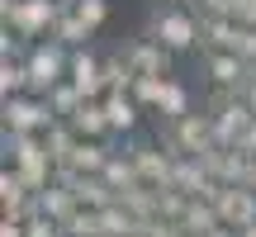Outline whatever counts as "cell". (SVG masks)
Returning <instances> with one entry per match:
<instances>
[{
	"instance_id": "cell-1",
	"label": "cell",
	"mask_w": 256,
	"mask_h": 237,
	"mask_svg": "<svg viewBox=\"0 0 256 237\" xmlns=\"http://www.w3.org/2000/svg\"><path fill=\"white\" fill-rule=\"evenodd\" d=\"M62 10H66V0H0V19H5V28H14V34L28 38V43L52 38Z\"/></svg>"
},
{
	"instance_id": "cell-2",
	"label": "cell",
	"mask_w": 256,
	"mask_h": 237,
	"mask_svg": "<svg viewBox=\"0 0 256 237\" xmlns=\"http://www.w3.org/2000/svg\"><path fill=\"white\" fill-rule=\"evenodd\" d=\"M28 95H48L52 86L66 81V66H72V48L57 43V38H38L28 43Z\"/></svg>"
},
{
	"instance_id": "cell-3",
	"label": "cell",
	"mask_w": 256,
	"mask_h": 237,
	"mask_svg": "<svg viewBox=\"0 0 256 237\" xmlns=\"http://www.w3.org/2000/svg\"><path fill=\"white\" fill-rule=\"evenodd\" d=\"M147 34L171 52H190V48H200V14L190 5H156Z\"/></svg>"
},
{
	"instance_id": "cell-4",
	"label": "cell",
	"mask_w": 256,
	"mask_h": 237,
	"mask_svg": "<svg viewBox=\"0 0 256 237\" xmlns=\"http://www.w3.org/2000/svg\"><path fill=\"white\" fill-rule=\"evenodd\" d=\"M214 147V114L209 110H190L185 118L166 124V152L176 156H200Z\"/></svg>"
},
{
	"instance_id": "cell-5",
	"label": "cell",
	"mask_w": 256,
	"mask_h": 237,
	"mask_svg": "<svg viewBox=\"0 0 256 237\" xmlns=\"http://www.w3.org/2000/svg\"><path fill=\"white\" fill-rule=\"evenodd\" d=\"M52 104L43 100V95H10V100H0V124H5V133H48V124H52Z\"/></svg>"
},
{
	"instance_id": "cell-6",
	"label": "cell",
	"mask_w": 256,
	"mask_h": 237,
	"mask_svg": "<svg viewBox=\"0 0 256 237\" xmlns=\"http://www.w3.org/2000/svg\"><path fill=\"white\" fill-rule=\"evenodd\" d=\"M66 81L86 95V100H104V57H95L90 48H72V66H66Z\"/></svg>"
},
{
	"instance_id": "cell-7",
	"label": "cell",
	"mask_w": 256,
	"mask_h": 237,
	"mask_svg": "<svg viewBox=\"0 0 256 237\" xmlns=\"http://www.w3.org/2000/svg\"><path fill=\"white\" fill-rule=\"evenodd\" d=\"M128 156H133L138 176L156 190L171 185V171H176V152H162V142H128Z\"/></svg>"
},
{
	"instance_id": "cell-8",
	"label": "cell",
	"mask_w": 256,
	"mask_h": 237,
	"mask_svg": "<svg viewBox=\"0 0 256 237\" xmlns=\"http://www.w3.org/2000/svg\"><path fill=\"white\" fill-rule=\"evenodd\" d=\"M124 57H128V66H133L138 76H171V48H162L152 34H142V38H133V43L124 48Z\"/></svg>"
},
{
	"instance_id": "cell-9",
	"label": "cell",
	"mask_w": 256,
	"mask_h": 237,
	"mask_svg": "<svg viewBox=\"0 0 256 237\" xmlns=\"http://www.w3.org/2000/svg\"><path fill=\"white\" fill-rule=\"evenodd\" d=\"M214 209H218L223 228H247V223H256V190L252 185H223Z\"/></svg>"
},
{
	"instance_id": "cell-10",
	"label": "cell",
	"mask_w": 256,
	"mask_h": 237,
	"mask_svg": "<svg viewBox=\"0 0 256 237\" xmlns=\"http://www.w3.org/2000/svg\"><path fill=\"white\" fill-rule=\"evenodd\" d=\"M242 24L223 14H200V52H238Z\"/></svg>"
},
{
	"instance_id": "cell-11",
	"label": "cell",
	"mask_w": 256,
	"mask_h": 237,
	"mask_svg": "<svg viewBox=\"0 0 256 237\" xmlns=\"http://www.w3.org/2000/svg\"><path fill=\"white\" fill-rule=\"evenodd\" d=\"M104 118H110L114 138H128L142 118V104L133 100V90H104Z\"/></svg>"
},
{
	"instance_id": "cell-12",
	"label": "cell",
	"mask_w": 256,
	"mask_h": 237,
	"mask_svg": "<svg viewBox=\"0 0 256 237\" xmlns=\"http://www.w3.org/2000/svg\"><path fill=\"white\" fill-rule=\"evenodd\" d=\"M252 104L247 100H238V104H228V110H218L214 114V142L218 147H238V138L252 128Z\"/></svg>"
},
{
	"instance_id": "cell-13",
	"label": "cell",
	"mask_w": 256,
	"mask_h": 237,
	"mask_svg": "<svg viewBox=\"0 0 256 237\" xmlns=\"http://www.w3.org/2000/svg\"><path fill=\"white\" fill-rule=\"evenodd\" d=\"M204 76L214 86H228V90H242L247 86V62L238 52H204Z\"/></svg>"
},
{
	"instance_id": "cell-14",
	"label": "cell",
	"mask_w": 256,
	"mask_h": 237,
	"mask_svg": "<svg viewBox=\"0 0 256 237\" xmlns=\"http://www.w3.org/2000/svg\"><path fill=\"white\" fill-rule=\"evenodd\" d=\"M214 176L204 171L200 156H176V171H171V190H185L190 200H204V190H209Z\"/></svg>"
},
{
	"instance_id": "cell-15",
	"label": "cell",
	"mask_w": 256,
	"mask_h": 237,
	"mask_svg": "<svg viewBox=\"0 0 256 237\" xmlns=\"http://www.w3.org/2000/svg\"><path fill=\"white\" fill-rule=\"evenodd\" d=\"M66 190L76 194V204H81V209H110V204L119 200V194L104 185V176H81V171L72 176V185H66Z\"/></svg>"
},
{
	"instance_id": "cell-16",
	"label": "cell",
	"mask_w": 256,
	"mask_h": 237,
	"mask_svg": "<svg viewBox=\"0 0 256 237\" xmlns=\"http://www.w3.org/2000/svg\"><path fill=\"white\" fill-rule=\"evenodd\" d=\"M66 124L76 128V138H114L110 133V118H104V100H81V110H76L72 118H66Z\"/></svg>"
},
{
	"instance_id": "cell-17",
	"label": "cell",
	"mask_w": 256,
	"mask_h": 237,
	"mask_svg": "<svg viewBox=\"0 0 256 237\" xmlns=\"http://www.w3.org/2000/svg\"><path fill=\"white\" fill-rule=\"evenodd\" d=\"M34 209H38V214H48V218H57V223H66L76 209H81V204H76V194L66 190V185H57V180H52L48 190H38V194H34Z\"/></svg>"
},
{
	"instance_id": "cell-18",
	"label": "cell",
	"mask_w": 256,
	"mask_h": 237,
	"mask_svg": "<svg viewBox=\"0 0 256 237\" xmlns=\"http://www.w3.org/2000/svg\"><path fill=\"white\" fill-rule=\"evenodd\" d=\"M110 156H114V147H110V142H100V138H81V142H76V152H72V162H66V166H76L81 176H100Z\"/></svg>"
},
{
	"instance_id": "cell-19",
	"label": "cell",
	"mask_w": 256,
	"mask_h": 237,
	"mask_svg": "<svg viewBox=\"0 0 256 237\" xmlns=\"http://www.w3.org/2000/svg\"><path fill=\"white\" fill-rule=\"evenodd\" d=\"M43 142H48V156H52V166H66L81 138H76V128L66 124V118H52V124H48V133H43Z\"/></svg>"
},
{
	"instance_id": "cell-20",
	"label": "cell",
	"mask_w": 256,
	"mask_h": 237,
	"mask_svg": "<svg viewBox=\"0 0 256 237\" xmlns=\"http://www.w3.org/2000/svg\"><path fill=\"white\" fill-rule=\"evenodd\" d=\"M100 176H104V185H110L114 194H119V190H133V185H142V176H138V166H133V156H128V147H124V152H114L110 162H104Z\"/></svg>"
},
{
	"instance_id": "cell-21",
	"label": "cell",
	"mask_w": 256,
	"mask_h": 237,
	"mask_svg": "<svg viewBox=\"0 0 256 237\" xmlns=\"http://www.w3.org/2000/svg\"><path fill=\"white\" fill-rule=\"evenodd\" d=\"M180 228L190 232V237H209V232H218V228H223V218H218V209H214L209 200H190V209H185Z\"/></svg>"
},
{
	"instance_id": "cell-22",
	"label": "cell",
	"mask_w": 256,
	"mask_h": 237,
	"mask_svg": "<svg viewBox=\"0 0 256 237\" xmlns=\"http://www.w3.org/2000/svg\"><path fill=\"white\" fill-rule=\"evenodd\" d=\"M190 110H194V104H190V90H185V86L171 76V81H166V90H162V104H156V114H162L166 124H176V118H185Z\"/></svg>"
},
{
	"instance_id": "cell-23",
	"label": "cell",
	"mask_w": 256,
	"mask_h": 237,
	"mask_svg": "<svg viewBox=\"0 0 256 237\" xmlns=\"http://www.w3.org/2000/svg\"><path fill=\"white\" fill-rule=\"evenodd\" d=\"M10 95H28V62H19V57L0 62V100H10Z\"/></svg>"
},
{
	"instance_id": "cell-24",
	"label": "cell",
	"mask_w": 256,
	"mask_h": 237,
	"mask_svg": "<svg viewBox=\"0 0 256 237\" xmlns=\"http://www.w3.org/2000/svg\"><path fill=\"white\" fill-rule=\"evenodd\" d=\"M100 232L104 237H138V218L124 204H110V209H100Z\"/></svg>"
},
{
	"instance_id": "cell-25",
	"label": "cell",
	"mask_w": 256,
	"mask_h": 237,
	"mask_svg": "<svg viewBox=\"0 0 256 237\" xmlns=\"http://www.w3.org/2000/svg\"><path fill=\"white\" fill-rule=\"evenodd\" d=\"M90 34H95V28H86L72 10H62V19H57V28H52V38H57V43H66V48H86V43H90Z\"/></svg>"
},
{
	"instance_id": "cell-26",
	"label": "cell",
	"mask_w": 256,
	"mask_h": 237,
	"mask_svg": "<svg viewBox=\"0 0 256 237\" xmlns=\"http://www.w3.org/2000/svg\"><path fill=\"white\" fill-rule=\"evenodd\" d=\"M43 100H48V104H52V114H57V118H72L76 110H81V100H86V95H81V90H76V86H72V81H62V86H52V90H48V95H43Z\"/></svg>"
},
{
	"instance_id": "cell-27",
	"label": "cell",
	"mask_w": 256,
	"mask_h": 237,
	"mask_svg": "<svg viewBox=\"0 0 256 237\" xmlns=\"http://www.w3.org/2000/svg\"><path fill=\"white\" fill-rule=\"evenodd\" d=\"M133 81H138V72L128 66V57H124V52L104 57V86H110V90H133Z\"/></svg>"
},
{
	"instance_id": "cell-28",
	"label": "cell",
	"mask_w": 256,
	"mask_h": 237,
	"mask_svg": "<svg viewBox=\"0 0 256 237\" xmlns=\"http://www.w3.org/2000/svg\"><path fill=\"white\" fill-rule=\"evenodd\" d=\"M62 232L66 237H104L100 232V209H76L72 218L62 223Z\"/></svg>"
},
{
	"instance_id": "cell-29",
	"label": "cell",
	"mask_w": 256,
	"mask_h": 237,
	"mask_svg": "<svg viewBox=\"0 0 256 237\" xmlns=\"http://www.w3.org/2000/svg\"><path fill=\"white\" fill-rule=\"evenodd\" d=\"M66 10H72L86 28H100L104 19H110V0H66Z\"/></svg>"
},
{
	"instance_id": "cell-30",
	"label": "cell",
	"mask_w": 256,
	"mask_h": 237,
	"mask_svg": "<svg viewBox=\"0 0 256 237\" xmlns=\"http://www.w3.org/2000/svg\"><path fill=\"white\" fill-rule=\"evenodd\" d=\"M166 81H171V76H138V81H133V100L142 104V110H156V104H162Z\"/></svg>"
},
{
	"instance_id": "cell-31",
	"label": "cell",
	"mask_w": 256,
	"mask_h": 237,
	"mask_svg": "<svg viewBox=\"0 0 256 237\" xmlns=\"http://www.w3.org/2000/svg\"><path fill=\"white\" fill-rule=\"evenodd\" d=\"M185 209H190V194H185V190H171V185H166V190H162V218L180 223V218H185Z\"/></svg>"
},
{
	"instance_id": "cell-32",
	"label": "cell",
	"mask_w": 256,
	"mask_h": 237,
	"mask_svg": "<svg viewBox=\"0 0 256 237\" xmlns=\"http://www.w3.org/2000/svg\"><path fill=\"white\" fill-rule=\"evenodd\" d=\"M24 232H28V237H66V232H62V223L48 218V214H34V218L24 223Z\"/></svg>"
},
{
	"instance_id": "cell-33",
	"label": "cell",
	"mask_w": 256,
	"mask_h": 237,
	"mask_svg": "<svg viewBox=\"0 0 256 237\" xmlns=\"http://www.w3.org/2000/svg\"><path fill=\"white\" fill-rule=\"evenodd\" d=\"M190 10H200V14H223V19H238V0H190Z\"/></svg>"
},
{
	"instance_id": "cell-34",
	"label": "cell",
	"mask_w": 256,
	"mask_h": 237,
	"mask_svg": "<svg viewBox=\"0 0 256 237\" xmlns=\"http://www.w3.org/2000/svg\"><path fill=\"white\" fill-rule=\"evenodd\" d=\"M238 57L247 66H256V28H242V43H238Z\"/></svg>"
},
{
	"instance_id": "cell-35",
	"label": "cell",
	"mask_w": 256,
	"mask_h": 237,
	"mask_svg": "<svg viewBox=\"0 0 256 237\" xmlns=\"http://www.w3.org/2000/svg\"><path fill=\"white\" fill-rule=\"evenodd\" d=\"M238 24L242 28H256V0H238Z\"/></svg>"
},
{
	"instance_id": "cell-36",
	"label": "cell",
	"mask_w": 256,
	"mask_h": 237,
	"mask_svg": "<svg viewBox=\"0 0 256 237\" xmlns=\"http://www.w3.org/2000/svg\"><path fill=\"white\" fill-rule=\"evenodd\" d=\"M238 147H242L247 156H256V118H252V128H247V133L238 138Z\"/></svg>"
},
{
	"instance_id": "cell-37",
	"label": "cell",
	"mask_w": 256,
	"mask_h": 237,
	"mask_svg": "<svg viewBox=\"0 0 256 237\" xmlns=\"http://www.w3.org/2000/svg\"><path fill=\"white\" fill-rule=\"evenodd\" d=\"M0 237H28V232H24V223H14V218H0Z\"/></svg>"
},
{
	"instance_id": "cell-38",
	"label": "cell",
	"mask_w": 256,
	"mask_h": 237,
	"mask_svg": "<svg viewBox=\"0 0 256 237\" xmlns=\"http://www.w3.org/2000/svg\"><path fill=\"white\" fill-rule=\"evenodd\" d=\"M242 100H247V104H252V114H256V81L242 86Z\"/></svg>"
},
{
	"instance_id": "cell-39",
	"label": "cell",
	"mask_w": 256,
	"mask_h": 237,
	"mask_svg": "<svg viewBox=\"0 0 256 237\" xmlns=\"http://www.w3.org/2000/svg\"><path fill=\"white\" fill-rule=\"evenodd\" d=\"M238 237H256V223H247V228H238Z\"/></svg>"
},
{
	"instance_id": "cell-40",
	"label": "cell",
	"mask_w": 256,
	"mask_h": 237,
	"mask_svg": "<svg viewBox=\"0 0 256 237\" xmlns=\"http://www.w3.org/2000/svg\"><path fill=\"white\" fill-rule=\"evenodd\" d=\"M162 5H190V0H162Z\"/></svg>"
},
{
	"instance_id": "cell-41",
	"label": "cell",
	"mask_w": 256,
	"mask_h": 237,
	"mask_svg": "<svg viewBox=\"0 0 256 237\" xmlns=\"http://www.w3.org/2000/svg\"><path fill=\"white\" fill-rule=\"evenodd\" d=\"M247 81H256V66H247Z\"/></svg>"
}]
</instances>
